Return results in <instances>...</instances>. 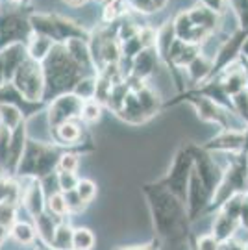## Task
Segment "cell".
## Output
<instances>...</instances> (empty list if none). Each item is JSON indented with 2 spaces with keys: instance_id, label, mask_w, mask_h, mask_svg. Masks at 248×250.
<instances>
[{
  "instance_id": "24",
  "label": "cell",
  "mask_w": 248,
  "mask_h": 250,
  "mask_svg": "<svg viewBox=\"0 0 248 250\" xmlns=\"http://www.w3.org/2000/svg\"><path fill=\"white\" fill-rule=\"evenodd\" d=\"M9 237L15 243H19L21 247H36V243L39 241L36 224L30 217L28 219L19 217L17 221L13 223V226L9 228Z\"/></svg>"
},
{
  "instance_id": "25",
  "label": "cell",
  "mask_w": 248,
  "mask_h": 250,
  "mask_svg": "<svg viewBox=\"0 0 248 250\" xmlns=\"http://www.w3.org/2000/svg\"><path fill=\"white\" fill-rule=\"evenodd\" d=\"M211 71L213 60L206 58L204 52H202L186 67V78L191 82V87H193V85H198V83H204V82L209 80L211 78Z\"/></svg>"
},
{
  "instance_id": "20",
  "label": "cell",
  "mask_w": 248,
  "mask_h": 250,
  "mask_svg": "<svg viewBox=\"0 0 248 250\" xmlns=\"http://www.w3.org/2000/svg\"><path fill=\"white\" fill-rule=\"evenodd\" d=\"M28 121L21 123L17 128L11 130V141H9V152H8V160L4 165V174L9 178H15V172H17L19 161L24 154L28 143Z\"/></svg>"
},
{
  "instance_id": "17",
  "label": "cell",
  "mask_w": 248,
  "mask_h": 250,
  "mask_svg": "<svg viewBox=\"0 0 248 250\" xmlns=\"http://www.w3.org/2000/svg\"><path fill=\"white\" fill-rule=\"evenodd\" d=\"M193 154H195V167L193 169L207 184V188L215 193V189H217L222 174H224V167L217 163L213 152L204 150L200 145H193Z\"/></svg>"
},
{
  "instance_id": "53",
  "label": "cell",
  "mask_w": 248,
  "mask_h": 250,
  "mask_svg": "<svg viewBox=\"0 0 248 250\" xmlns=\"http://www.w3.org/2000/svg\"><path fill=\"white\" fill-rule=\"evenodd\" d=\"M34 250H54V249H52V247H48V245H44V243L37 241L36 247H34Z\"/></svg>"
},
{
  "instance_id": "34",
  "label": "cell",
  "mask_w": 248,
  "mask_h": 250,
  "mask_svg": "<svg viewBox=\"0 0 248 250\" xmlns=\"http://www.w3.org/2000/svg\"><path fill=\"white\" fill-rule=\"evenodd\" d=\"M46 211H50L54 217L58 219H65V217H71L69 215V209H67V204H65V197H63L62 191H56V193H50L46 197Z\"/></svg>"
},
{
  "instance_id": "56",
  "label": "cell",
  "mask_w": 248,
  "mask_h": 250,
  "mask_svg": "<svg viewBox=\"0 0 248 250\" xmlns=\"http://www.w3.org/2000/svg\"><path fill=\"white\" fill-rule=\"evenodd\" d=\"M95 2H98V4L104 8V6H107V4H109V2H113V0H95Z\"/></svg>"
},
{
  "instance_id": "32",
  "label": "cell",
  "mask_w": 248,
  "mask_h": 250,
  "mask_svg": "<svg viewBox=\"0 0 248 250\" xmlns=\"http://www.w3.org/2000/svg\"><path fill=\"white\" fill-rule=\"evenodd\" d=\"M130 8L137 15H156L168 4V0H128Z\"/></svg>"
},
{
  "instance_id": "47",
  "label": "cell",
  "mask_w": 248,
  "mask_h": 250,
  "mask_svg": "<svg viewBox=\"0 0 248 250\" xmlns=\"http://www.w3.org/2000/svg\"><path fill=\"white\" fill-rule=\"evenodd\" d=\"M198 2L204 4V6H207L209 9H213V11L219 13V15H222L224 9H226V6H228V0H198Z\"/></svg>"
},
{
  "instance_id": "9",
  "label": "cell",
  "mask_w": 248,
  "mask_h": 250,
  "mask_svg": "<svg viewBox=\"0 0 248 250\" xmlns=\"http://www.w3.org/2000/svg\"><path fill=\"white\" fill-rule=\"evenodd\" d=\"M89 50L97 71H104L107 67H117L123 60V48L117 36V22L102 24L91 30L89 34Z\"/></svg>"
},
{
  "instance_id": "30",
  "label": "cell",
  "mask_w": 248,
  "mask_h": 250,
  "mask_svg": "<svg viewBox=\"0 0 248 250\" xmlns=\"http://www.w3.org/2000/svg\"><path fill=\"white\" fill-rule=\"evenodd\" d=\"M133 11L130 8V2L128 0H113L109 2L107 6L102 8V21L106 24H113V22H119L123 19L130 17Z\"/></svg>"
},
{
  "instance_id": "45",
  "label": "cell",
  "mask_w": 248,
  "mask_h": 250,
  "mask_svg": "<svg viewBox=\"0 0 248 250\" xmlns=\"http://www.w3.org/2000/svg\"><path fill=\"white\" fill-rule=\"evenodd\" d=\"M9 141H11V130L0 125V170L2 172H4V165H6V160H8Z\"/></svg>"
},
{
  "instance_id": "38",
  "label": "cell",
  "mask_w": 248,
  "mask_h": 250,
  "mask_svg": "<svg viewBox=\"0 0 248 250\" xmlns=\"http://www.w3.org/2000/svg\"><path fill=\"white\" fill-rule=\"evenodd\" d=\"M19 213H21V206L17 202H0V224L6 226L8 230L19 219Z\"/></svg>"
},
{
  "instance_id": "37",
  "label": "cell",
  "mask_w": 248,
  "mask_h": 250,
  "mask_svg": "<svg viewBox=\"0 0 248 250\" xmlns=\"http://www.w3.org/2000/svg\"><path fill=\"white\" fill-rule=\"evenodd\" d=\"M187 241L191 243L196 250H221L222 249V245L219 243V239H217L211 232L204 233V235H195V233H189Z\"/></svg>"
},
{
  "instance_id": "10",
  "label": "cell",
  "mask_w": 248,
  "mask_h": 250,
  "mask_svg": "<svg viewBox=\"0 0 248 250\" xmlns=\"http://www.w3.org/2000/svg\"><path fill=\"white\" fill-rule=\"evenodd\" d=\"M193 145L184 143L176 150L174 158L170 161V167L167 172L161 176L160 182L163 188H167L170 193H174L178 198H182L187 204V189H189V178L195 167V154H193Z\"/></svg>"
},
{
  "instance_id": "6",
  "label": "cell",
  "mask_w": 248,
  "mask_h": 250,
  "mask_svg": "<svg viewBox=\"0 0 248 250\" xmlns=\"http://www.w3.org/2000/svg\"><path fill=\"white\" fill-rule=\"evenodd\" d=\"M180 102H187V104L196 111V115H198V119H200L202 123H209V125L219 126V130L245 128V123L235 115L233 109L222 106V104H217V102H213L211 99H206V97H200V95H193V93H189V91L178 93L174 99H170L168 102L163 104V109L176 106Z\"/></svg>"
},
{
  "instance_id": "46",
  "label": "cell",
  "mask_w": 248,
  "mask_h": 250,
  "mask_svg": "<svg viewBox=\"0 0 248 250\" xmlns=\"http://www.w3.org/2000/svg\"><path fill=\"white\" fill-rule=\"evenodd\" d=\"M161 241L160 237H152L148 243H141V245H124V247H117L113 250H161Z\"/></svg>"
},
{
  "instance_id": "8",
  "label": "cell",
  "mask_w": 248,
  "mask_h": 250,
  "mask_svg": "<svg viewBox=\"0 0 248 250\" xmlns=\"http://www.w3.org/2000/svg\"><path fill=\"white\" fill-rule=\"evenodd\" d=\"M241 193H248V156L235 154L224 167V174L213 193L211 204L206 215L219 211L226 200Z\"/></svg>"
},
{
  "instance_id": "50",
  "label": "cell",
  "mask_w": 248,
  "mask_h": 250,
  "mask_svg": "<svg viewBox=\"0 0 248 250\" xmlns=\"http://www.w3.org/2000/svg\"><path fill=\"white\" fill-rule=\"evenodd\" d=\"M8 83V78H6V69H4V60H2V54H0V85Z\"/></svg>"
},
{
  "instance_id": "18",
  "label": "cell",
  "mask_w": 248,
  "mask_h": 250,
  "mask_svg": "<svg viewBox=\"0 0 248 250\" xmlns=\"http://www.w3.org/2000/svg\"><path fill=\"white\" fill-rule=\"evenodd\" d=\"M245 143V128H231V130H219V134L209 137L200 146L213 154H241Z\"/></svg>"
},
{
  "instance_id": "35",
  "label": "cell",
  "mask_w": 248,
  "mask_h": 250,
  "mask_svg": "<svg viewBox=\"0 0 248 250\" xmlns=\"http://www.w3.org/2000/svg\"><path fill=\"white\" fill-rule=\"evenodd\" d=\"M72 93H74L76 97H80L83 102H85V100L95 99V95H97V74L83 76V78L76 83V87H74Z\"/></svg>"
},
{
  "instance_id": "7",
  "label": "cell",
  "mask_w": 248,
  "mask_h": 250,
  "mask_svg": "<svg viewBox=\"0 0 248 250\" xmlns=\"http://www.w3.org/2000/svg\"><path fill=\"white\" fill-rule=\"evenodd\" d=\"M32 30L36 34L46 36L52 39L56 45H63L71 39H87L91 30L82 26L74 19L65 17L62 13H41V11H32L30 15Z\"/></svg>"
},
{
  "instance_id": "26",
  "label": "cell",
  "mask_w": 248,
  "mask_h": 250,
  "mask_svg": "<svg viewBox=\"0 0 248 250\" xmlns=\"http://www.w3.org/2000/svg\"><path fill=\"white\" fill-rule=\"evenodd\" d=\"M63 45L67 46L71 56L85 69L87 74H98L95 62H93V56H91V50H89L87 39H71V41H67Z\"/></svg>"
},
{
  "instance_id": "28",
  "label": "cell",
  "mask_w": 248,
  "mask_h": 250,
  "mask_svg": "<svg viewBox=\"0 0 248 250\" xmlns=\"http://www.w3.org/2000/svg\"><path fill=\"white\" fill-rule=\"evenodd\" d=\"M72 235H74V226L71 223V217H65L56 226L50 247L54 250H72Z\"/></svg>"
},
{
  "instance_id": "27",
  "label": "cell",
  "mask_w": 248,
  "mask_h": 250,
  "mask_svg": "<svg viewBox=\"0 0 248 250\" xmlns=\"http://www.w3.org/2000/svg\"><path fill=\"white\" fill-rule=\"evenodd\" d=\"M32 221H34V224H36V230H37V235H39V241L50 247V241H52L54 232H56V226H58V223H60L62 219L54 217L50 211H46V209H44L43 213H39L37 217H34Z\"/></svg>"
},
{
  "instance_id": "36",
  "label": "cell",
  "mask_w": 248,
  "mask_h": 250,
  "mask_svg": "<svg viewBox=\"0 0 248 250\" xmlns=\"http://www.w3.org/2000/svg\"><path fill=\"white\" fill-rule=\"evenodd\" d=\"M102 109H104V106H102L98 100H95V99L85 100L83 106H82L80 121L83 125H93V123H97V121H100V117H102Z\"/></svg>"
},
{
  "instance_id": "13",
  "label": "cell",
  "mask_w": 248,
  "mask_h": 250,
  "mask_svg": "<svg viewBox=\"0 0 248 250\" xmlns=\"http://www.w3.org/2000/svg\"><path fill=\"white\" fill-rule=\"evenodd\" d=\"M11 83L30 102H44V72L41 62L26 58L17 69Z\"/></svg>"
},
{
  "instance_id": "21",
  "label": "cell",
  "mask_w": 248,
  "mask_h": 250,
  "mask_svg": "<svg viewBox=\"0 0 248 250\" xmlns=\"http://www.w3.org/2000/svg\"><path fill=\"white\" fill-rule=\"evenodd\" d=\"M213 80H215V78H213ZM217 80L221 82L222 89L228 93V97H230V99L233 97V95L241 93V91L248 89L247 72H245V67H243L241 58L233 63V65H230L224 72H221V76H219Z\"/></svg>"
},
{
  "instance_id": "42",
  "label": "cell",
  "mask_w": 248,
  "mask_h": 250,
  "mask_svg": "<svg viewBox=\"0 0 248 250\" xmlns=\"http://www.w3.org/2000/svg\"><path fill=\"white\" fill-rule=\"evenodd\" d=\"M62 193H63V197H65V204H67V209H69V215H71V217L87 209V204L80 198V195H78V191H76V189H71V191H62Z\"/></svg>"
},
{
  "instance_id": "57",
  "label": "cell",
  "mask_w": 248,
  "mask_h": 250,
  "mask_svg": "<svg viewBox=\"0 0 248 250\" xmlns=\"http://www.w3.org/2000/svg\"><path fill=\"white\" fill-rule=\"evenodd\" d=\"M187 247H189V250H196L195 247H193V245H191V243H189V241H187Z\"/></svg>"
},
{
  "instance_id": "2",
  "label": "cell",
  "mask_w": 248,
  "mask_h": 250,
  "mask_svg": "<svg viewBox=\"0 0 248 250\" xmlns=\"http://www.w3.org/2000/svg\"><path fill=\"white\" fill-rule=\"evenodd\" d=\"M41 65L44 72V102H50L63 93H72L76 83L83 76H89L65 45H54Z\"/></svg>"
},
{
  "instance_id": "5",
  "label": "cell",
  "mask_w": 248,
  "mask_h": 250,
  "mask_svg": "<svg viewBox=\"0 0 248 250\" xmlns=\"http://www.w3.org/2000/svg\"><path fill=\"white\" fill-rule=\"evenodd\" d=\"M63 150L65 148L60 145L43 143V141H37L34 137H28L26 148H24V154L19 161L15 178L43 180L54 174L58 170V161H60Z\"/></svg>"
},
{
  "instance_id": "16",
  "label": "cell",
  "mask_w": 248,
  "mask_h": 250,
  "mask_svg": "<svg viewBox=\"0 0 248 250\" xmlns=\"http://www.w3.org/2000/svg\"><path fill=\"white\" fill-rule=\"evenodd\" d=\"M21 182V209L26 211V217L34 219L46 209V193L41 180L26 178Z\"/></svg>"
},
{
  "instance_id": "11",
  "label": "cell",
  "mask_w": 248,
  "mask_h": 250,
  "mask_svg": "<svg viewBox=\"0 0 248 250\" xmlns=\"http://www.w3.org/2000/svg\"><path fill=\"white\" fill-rule=\"evenodd\" d=\"M32 8L30 6H11L0 13V50L9 45H26L32 37V22H30Z\"/></svg>"
},
{
  "instance_id": "48",
  "label": "cell",
  "mask_w": 248,
  "mask_h": 250,
  "mask_svg": "<svg viewBox=\"0 0 248 250\" xmlns=\"http://www.w3.org/2000/svg\"><path fill=\"white\" fill-rule=\"evenodd\" d=\"M239 226L248 230V193H245L243 197V202H241V209H239Z\"/></svg>"
},
{
  "instance_id": "12",
  "label": "cell",
  "mask_w": 248,
  "mask_h": 250,
  "mask_svg": "<svg viewBox=\"0 0 248 250\" xmlns=\"http://www.w3.org/2000/svg\"><path fill=\"white\" fill-rule=\"evenodd\" d=\"M85 126L87 125H83L80 119H72V121H65L62 125L54 126L48 132L52 137V143L60 145L63 148L78 152L80 156H85V154L95 152V143L89 137Z\"/></svg>"
},
{
  "instance_id": "29",
  "label": "cell",
  "mask_w": 248,
  "mask_h": 250,
  "mask_svg": "<svg viewBox=\"0 0 248 250\" xmlns=\"http://www.w3.org/2000/svg\"><path fill=\"white\" fill-rule=\"evenodd\" d=\"M54 43L52 39H48L46 36H41V34H32V37L28 39L26 43V50H28V58H32V60H36V62H41L50 54V50L54 48Z\"/></svg>"
},
{
  "instance_id": "58",
  "label": "cell",
  "mask_w": 248,
  "mask_h": 250,
  "mask_svg": "<svg viewBox=\"0 0 248 250\" xmlns=\"http://www.w3.org/2000/svg\"><path fill=\"white\" fill-rule=\"evenodd\" d=\"M245 250H248V243H245Z\"/></svg>"
},
{
  "instance_id": "44",
  "label": "cell",
  "mask_w": 248,
  "mask_h": 250,
  "mask_svg": "<svg viewBox=\"0 0 248 250\" xmlns=\"http://www.w3.org/2000/svg\"><path fill=\"white\" fill-rule=\"evenodd\" d=\"M56 178H58V186H60V191H71V189H76L78 186V172H65V170H56Z\"/></svg>"
},
{
  "instance_id": "4",
  "label": "cell",
  "mask_w": 248,
  "mask_h": 250,
  "mask_svg": "<svg viewBox=\"0 0 248 250\" xmlns=\"http://www.w3.org/2000/svg\"><path fill=\"white\" fill-rule=\"evenodd\" d=\"M221 17L222 15L215 13L207 6L196 2L195 6L180 11L176 17L172 19L174 36L180 41L202 46L204 41H207V37L217 32V28L221 24Z\"/></svg>"
},
{
  "instance_id": "19",
  "label": "cell",
  "mask_w": 248,
  "mask_h": 250,
  "mask_svg": "<svg viewBox=\"0 0 248 250\" xmlns=\"http://www.w3.org/2000/svg\"><path fill=\"white\" fill-rule=\"evenodd\" d=\"M0 104H9V106H17L24 117H26L28 121L32 119V117L39 115V113H43L46 106H48V102H30L28 99H24L22 95H21V91L11 83H4V85H0Z\"/></svg>"
},
{
  "instance_id": "14",
  "label": "cell",
  "mask_w": 248,
  "mask_h": 250,
  "mask_svg": "<svg viewBox=\"0 0 248 250\" xmlns=\"http://www.w3.org/2000/svg\"><path fill=\"white\" fill-rule=\"evenodd\" d=\"M82 106L83 100L76 97L74 93H63L60 97H56L48 102V106L44 109L46 113V123H48V130L54 126L62 125L65 121H72V119H80Z\"/></svg>"
},
{
  "instance_id": "49",
  "label": "cell",
  "mask_w": 248,
  "mask_h": 250,
  "mask_svg": "<svg viewBox=\"0 0 248 250\" xmlns=\"http://www.w3.org/2000/svg\"><path fill=\"white\" fill-rule=\"evenodd\" d=\"M222 250H245V243L237 241L233 237V239H230V241H226L222 245Z\"/></svg>"
},
{
  "instance_id": "23",
  "label": "cell",
  "mask_w": 248,
  "mask_h": 250,
  "mask_svg": "<svg viewBox=\"0 0 248 250\" xmlns=\"http://www.w3.org/2000/svg\"><path fill=\"white\" fill-rule=\"evenodd\" d=\"M239 228L241 226L237 217H233V215H230L228 211H224V209L215 211V219H213V224H211V233L219 239L221 245L233 239Z\"/></svg>"
},
{
  "instance_id": "33",
  "label": "cell",
  "mask_w": 248,
  "mask_h": 250,
  "mask_svg": "<svg viewBox=\"0 0 248 250\" xmlns=\"http://www.w3.org/2000/svg\"><path fill=\"white\" fill-rule=\"evenodd\" d=\"M97 245V237L85 226H78L74 228V235H72V250H93Z\"/></svg>"
},
{
  "instance_id": "51",
  "label": "cell",
  "mask_w": 248,
  "mask_h": 250,
  "mask_svg": "<svg viewBox=\"0 0 248 250\" xmlns=\"http://www.w3.org/2000/svg\"><path fill=\"white\" fill-rule=\"evenodd\" d=\"M67 6H71V8H82V6H85L89 0H63Z\"/></svg>"
},
{
  "instance_id": "39",
  "label": "cell",
  "mask_w": 248,
  "mask_h": 250,
  "mask_svg": "<svg viewBox=\"0 0 248 250\" xmlns=\"http://www.w3.org/2000/svg\"><path fill=\"white\" fill-rule=\"evenodd\" d=\"M228 6L235 15L237 28L248 32V0H228Z\"/></svg>"
},
{
  "instance_id": "31",
  "label": "cell",
  "mask_w": 248,
  "mask_h": 250,
  "mask_svg": "<svg viewBox=\"0 0 248 250\" xmlns=\"http://www.w3.org/2000/svg\"><path fill=\"white\" fill-rule=\"evenodd\" d=\"M28 121L24 113L19 109L17 106H9V104H0V125L13 130L17 128L21 123Z\"/></svg>"
},
{
  "instance_id": "43",
  "label": "cell",
  "mask_w": 248,
  "mask_h": 250,
  "mask_svg": "<svg viewBox=\"0 0 248 250\" xmlns=\"http://www.w3.org/2000/svg\"><path fill=\"white\" fill-rule=\"evenodd\" d=\"M76 191H78V195H80L82 200L89 206L97 198V193H98L97 182H93L91 178H80L78 186H76Z\"/></svg>"
},
{
  "instance_id": "54",
  "label": "cell",
  "mask_w": 248,
  "mask_h": 250,
  "mask_svg": "<svg viewBox=\"0 0 248 250\" xmlns=\"http://www.w3.org/2000/svg\"><path fill=\"white\" fill-rule=\"evenodd\" d=\"M11 6H28L30 0H8Z\"/></svg>"
},
{
  "instance_id": "3",
  "label": "cell",
  "mask_w": 248,
  "mask_h": 250,
  "mask_svg": "<svg viewBox=\"0 0 248 250\" xmlns=\"http://www.w3.org/2000/svg\"><path fill=\"white\" fill-rule=\"evenodd\" d=\"M130 82V91L124 97L121 107L115 111V115L130 125H143L156 117L163 109L160 95L152 87L148 80H137V78H128Z\"/></svg>"
},
{
  "instance_id": "1",
  "label": "cell",
  "mask_w": 248,
  "mask_h": 250,
  "mask_svg": "<svg viewBox=\"0 0 248 250\" xmlns=\"http://www.w3.org/2000/svg\"><path fill=\"white\" fill-rule=\"evenodd\" d=\"M141 191L150 211L156 237L170 245L187 241L191 233V219L186 202L170 193L167 188H163L158 180L143 184Z\"/></svg>"
},
{
  "instance_id": "52",
  "label": "cell",
  "mask_w": 248,
  "mask_h": 250,
  "mask_svg": "<svg viewBox=\"0 0 248 250\" xmlns=\"http://www.w3.org/2000/svg\"><path fill=\"white\" fill-rule=\"evenodd\" d=\"M243 156H248V125L245 126V143H243V150H241Z\"/></svg>"
},
{
  "instance_id": "40",
  "label": "cell",
  "mask_w": 248,
  "mask_h": 250,
  "mask_svg": "<svg viewBox=\"0 0 248 250\" xmlns=\"http://www.w3.org/2000/svg\"><path fill=\"white\" fill-rule=\"evenodd\" d=\"M78 167H80V154L74 150H69V148H65L63 154L60 156V161H58V170L78 172Z\"/></svg>"
},
{
  "instance_id": "55",
  "label": "cell",
  "mask_w": 248,
  "mask_h": 250,
  "mask_svg": "<svg viewBox=\"0 0 248 250\" xmlns=\"http://www.w3.org/2000/svg\"><path fill=\"white\" fill-rule=\"evenodd\" d=\"M241 56H243V58H247V60H248V37H247V41L243 43V50H241Z\"/></svg>"
},
{
  "instance_id": "41",
  "label": "cell",
  "mask_w": 248,
  "mask_h": 250,
  "mask_svg": "<svg viewBox=\"0 0 248 250\" xmlns=\"http://www.w3.org/2000/svg\"><path fill=\"white\" fill-rule=\"evenodd\" d=\"M231 109L235 111V115L239 117L241 121L248 125V89L241 91L237 95L231 97Z\"/></svg>"
},
{
  "instance_id": "22",
  "label": "cell",
  "mask_w": 248,
  "mask_h": 250,
  "mask_svg": "<svg viewBox=\"0 0 248 250\" xmlns=\"http://www.w3.org/2000/svg\"><path fill=\"white\" fill-rule=\"evenodd\" d=\"M160 56L156 52V48H145L143 52H139L132 60V72L128 78H137V80H148L154 71L158 69L160 65Z\"/></svg>"
},
{
  "instance_id": "15",
  "label": "cell",
  "mask_w": 248,
  "mask_h": 250,
  "mask_svg": "<svg viewBox=\"0 0 248 250\" xmlns=\"http://www.w3.org/2000/svg\"><path fill=\"white\" fill-rule=\"evenodd\" d=\"M211 198L213 191L193 169L191 178H189V189H187V211H189L191 223H195L200 217H206L207 208L211 204Z\"/></svg>"
}]
</instances>
